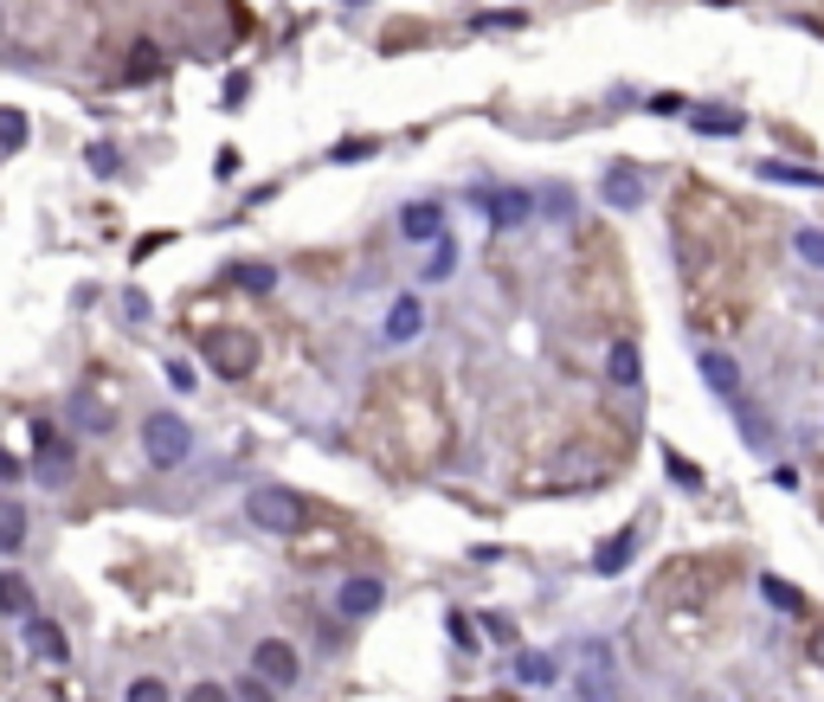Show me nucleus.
Listing matches in <instances>:
<instances>
[{"label":"nucleus","instance_id":"1","mask_svg":"<svg viewBox=\"0 0 824 702\" xmlns=\"http://www.w3.org/2000/svg\"><path fill=\"white\" fill-rule=\"evenodd\" d=\"M245 516L258 522V535H303L310 529V503L296 491H283V484H258L245 496Z\"/></svg>","mask_w":824,"mask_h":702},{"label":"nucleus","instance_id":"2","mask_svg":"<svg viewBox=\"0 0 824 702\" xmlns=\"http://www.w3.org/2000/svg\"><path fill=\"white\" fill-rule=\"evenodd\" d=\"M206 367L219 380H245L258 367V336L252 329H206Z\"/></svg>","mask_w":824,"mask_h":702},{"label":"nucleus","instance_id":"3","mask_svg":"<svg viewBox=\"0 0 824 702\" xmlns=\"http://www.w3.org/2000/svg\"><path fill=\"white\" fill-rule=\"evenodd\" d=\"M142 451H148V464H161V471H174V464H187V451H194V432L181 413H148L142 425Z\"/></svg>","mask_w":824,"mask_h":702},{"label":"nucleus","instance_id":"4","mask_svg":"<svg viewBox=\"0 0 824 702\" xmlns=\"http://www.w3.org/2000/svg\"><path fill=\"white\" fill-rule=\"evenodd\" d=\"M618 677H613V651L599 644V638H586L580 651H573V697L580 702H613Z\"/></svg>","mask_w":824,"mask_h":702},{"label":"nucleus","instance_id":"5","mask_svg":"<svg viewBox=\"0 0 824 702\" xmlns=\"http://www.w3.org/2000/svg\"><path fill=\"white\" fill-rule=\"evenodd\" d=\"M471 201L489 213V226H496V232H516V226H529V213H535V201H529L522 187H477Z\"/></svg>","mask_w":824,"mask_h":702},{"label":"nucleus","instance_id":"6","mask_svg":"<svg viewBox=\"0 0 824 702\" xmlns=\"http://www.w3.org/2000/svg\"><path fill=\"white\" fill-rule=\"evenodd\" d=\"M252 677L271 683V690H290V683H296V651H290L283 638H265V644L252 651Z\"/></svg>","mask_w":824,"mask_h":702},{"label":"nucleus","instance_id":"7","mask_svg":"<svg viewBox=\"0 0 824 702\" xmlns=\"http://www.w3.org/2000/svg\"><path fill=\"white\" fill-rule=\"evenodd\" d=\"M380 600H387V586L374 580V573H354L342 593H336V606H342V619H367V613H380Z\"/></svg>","mask_w":824,"mask_h":702},{"label":"nucleus","instance_id":"8","mask_svg":"<svg viewBox=\"0 0 824 702\" xmlns=\"http://www.w3.org/2000/svg\"><path fill=\"white\" fill-rule=\"evenodd\" d=\"M400 232H407L412 245H438V239H445V207H438V201L407 207V213H400Z\"/></svg>","mask_w":824,"mask_h":702},{"label":"nucleus","instance_id":"9","mask_svg":"<svg viewBox=\"0 0 824 702\" xmlns=\"http://www.w3.org/2000/svg\"><path fill=\"white\" fill-rule=\"evenodd\" d=\"M33 458H39V471H46V477L59 484V477H65V471H71V445H65V432H52V425H39V432H33Z\"/></svg>","mask_w":824,"mask_h":702},{"label":"nucleus","instance_id":"10","mask_svg":"<svg viewBox=\"0 0 824 702\" xmlns=\"http://www.w3.org/2000/svg\"><path fill=\"white\" fill-rule=\"evenodd\" d=\"M689 130H695V136H741L748 117H741V110H722V104H695V110H689Z\"/></svg>","mask_w":824,"mask_h":702},{"label":"nucleus","instance_id":"11","mask_svg":"<svg viewBox=\"0 0 824 702\" xmlns=\"http://www.w3.org/2000/svg\"><path fill=\"white\" fill-rule=\"evenodd\" d=\"M26 651H33V657H46V664H65V657H71L65 632H59L52 619H26Z\"/></svg>","mask_w":824,"mask_h":702},{"label":"nucleus","instance_id":"12","mask_svg":"<svg viewBox=\"0 0 824 702\" xmlns=\"http://www.w3.org/2000/svg\"><path fill=\"white\" fill-rule=\"evenodd\" d=\"M695 361H702V380H708V387H715L722 400H735V394H741V367H735V361H728L722 349H702Z\"/></svg>","mask_w":824,"mask_h":702},{"label":"nucleus","instance_id":"13","mask_svg":"<svg viewBox=\"0 0 824 702\" xmlns=\"http://www.w3.org/2000/svg\"><path fill=\"white\" fill-rule=\"evenodd\" d=\"M419 329H425V303H419V296H400V303L387 310V342L400 349V342H412Z\"/></svg>","mask_w":824,"mask_h":702},{"label":"nucleus","instance_id":"14","mask_svg":"<svg viewBox=\"0 0 824 702\" xmlns=\"http://www.w3.org/2000/svg\"><path fill=\"white\" fill-rule=\"evenodd\" d=\"M606 207H618V213L644 207V181H638L631 168H613V174H606Z\"/></svg>","mask_w":824,"mask_h":702},{"label":"nucleus","instance_id":"15","mask_svg":"<svg viewBox=\"0 0 824 702\" xmlns=\"http://www.w3.org/2000/svg\"><path fill=\"white\" fill-rule=\"evenodd\" d=\"M554 677H560V664H554L548 651H522V657H516V683H529V690H548Z\"/></svg>","mask_w":824,"mask_h":702},{"label":"nucleus","instance_id":"16","mask_svg":"<svg viewBox=\"0 0 824 702\" xmlns=\"http://www.w3.org/2000/svg\"><path fill=\"white\" fill-rule=\"evenodd\" d=\"M631 555H638V529H618L613 542L593 555V573H625V561H631Z\"/></svg>","mask_w":824,"mask_h":702},{"label":"nucleus","instance_id":"17","mask_svg":"<svg viewBox=\"0 0 824 702\" xmlns=\"http://www.w3.org/2000/svg\"><path fill=\"white\" fill-rule=\"evenodd\" d=\"M754 174L779 181V187H824V174H819V168H805V161H799V168H792V161H760Z\"/></svg>","mask_w":824,"mask_h":702},{"label":"nucleus","instance_id":"18","mask_svg":"<svg viewBox=\"0 0 824 702\" xmlns=\"http://www.w3.org/2000/svg\"><path fill=\"white\" fill-rule=\"evenodd\" d=\"M71 425H84V432H110V407L97 400V394H71Z\"/></svg>","mask_w":824,"mask_h":702},{"label":"nucleus","instance_id":"19","mask_svg":"<svg viewBox=\"0 0 824 702\" xmlns=\"http://www.w3.org/2000/svg\"><path fill=\"white\" fill-rule=\"evenodd\" d=\"M606 374H613L618 387H638V380H644V361H638V349H631V342H613V354H606Z\"/></svg>","mask_w":824,"mask_h":702},{"label":"nucleus","instance_id":"20","mask_svg":"<svg viewBox=\"0 0 824 702\" xmlns=\"http://www.w3.org/2000/svg\"><path fill=\"white\" fill-rule=\"evenodd\" d=\"M0 613H13V619H33V586H26L20 573H0Z\"/></svg>","mask_w":824,"mask_h":702},{"label":"nucleus","instance_id":"21","mask_svg":"<svg viewBox=\"0 0 824 702\" xmlns=\"http://www.w3.org/2000/svg\"><path fill=\"white\" fill-rule=\"evenodd\" d=\"M760 593H766V606H779V613H805V593L786 586L779 573H760Z\"/></svg>","mask_w":824,"mask_h":702},{"label":"nucleus","instance_id":"22","mask_svg":"<svg viewBox=\"0 0 824 702\" xmlns=\"http://www.w3.org/2000/svg\"><path fill=\"white\" fill-rule=\"evenodd\" d=\"M26 542V509L20 503H0V555H13Z\"/></svg>","mask_w":824,"mask_h":702},{"label":"nucleus","instance_id":"23","mask_svg":"<svg viewBox=\"0 0 824 702\" xmlns=\"http://www.w3.org/2000/svg\"><path fill=\"white\" fill-rule=\"evenodd\" d=\"M20 148H26V117L0 110V155H20Z\"/></svg>","mask_w":824,"mask_h":702},{"label":"nucleus","instance_id":"24","mask_svg":"<svg viewBox=\"0 0 824 702\" xmlns=\"http://www.w3.org/2000/svg\"><path fill=\"white\" fill-rule=\"evenodd\" d=\"M232 283H239V290H258V296H265V290L277 283V271H271V265H232Z\"/></svg>","mask_w":824,"mask_h":702},{"label":"nucleus","instance_id":"25","mask_svg":"<svg viewBox=\"0 0 824 702\" xmlns=\"http://www.w3.org/2000/svg\"><path fill=\"white\" fill-rule=\"evenodd\" d=\"M451 265H458V252H451V239H438V245H432V258H425V278H432V283L451 278Z\"/></svg>","mask_w":824,"mask_h":702},{"label":"nucleus","instance_id":"26","mask_svg":"<svg viewBox=\"0 0 824 702\" xmlns=\"http://www.w3.org/2000/svg\"><path fill=\"white\" fill-rule=\"evenodd\" d=\"M123 702H168V683H161V677H136Z\"/></svg>","mask_w":824,"mask_h":702},{"label":"nucleus","instance_id":"27","mask_svg":"<svg viewBox=\"0 0 824 702\" xmlns=\"http://www.w3.org/2000/svg\"><path fill=\"white\" fill-rule=\"evenodd\" d=\"M451 644H458V651H477V644H483V638H477V626H471L464 613H451Z\"/></svg>","mask_w":824,"mask_h":702},{"label":"nucleus","instance_id":"28","mask_svg":"<svg viewBox=\"0 0 824 702\" xmlns=\"http://www.w3.org/2000/svg\"><path fill=\"white\" fill-rule=\"evenodd\" d=\"M84 161H90L97 174H117V161H123V155H117L110 142H90V155H84Z\"/></svg>","mask_w":824,"mask_h":702},{"label":"nucleus","instance_id":"29","mask_svg":"<svg viewBox=\"0 0 824 702\" xmlns=\"http://www.w3.org/2000/svg\"><path fill=\"white\" fill-rule=\"evenodd\" d=\"M792 245H799V258H805V265H824V232H799Z\"/></svg>","mask_w":824,"mask_h":702},{"label":"nucleus","instance_id":"30","mask_svg":"<svg viewBox=\"0 0 824 702\" xmlns=\"http://www.w3.org/2000/svg\"><path fill=\"white\" fill-rule=\"evenodd\" d=\"M168 387H174V394H194L201 380H194V367H187V361H168Z\"/></svg>","mask_w":824,"mask_h":702},{"label":"nucleus","instance_id":"31","mask_svg":"<svg viewBox=\"0 0 824 702\" xmlns=\"http://www.w3.org/2000/svg\"><path fill=\"white\" fill-rule=\"evenodd\" d=\"M374 155V142L367 136H348V142H336V161H367Z\"/></svg>","mask_w":824,"mask_h":702},{"label":"nucleus","instance_id":"32","mask_svg":"<svg viewBox=\"0 0 824 702\" xmlns=\"http://www.w3.org/2000/svg\"><path fill=\"white\" fill-rule=\"evenodd\" d=\"M155 71H161V52H148V46H142L136 59H130V77L142 84V77H155Z\"/></svg>","mask_w":824,"mask_h":702},{"label":"nucleus","instance_id":"33","mask_svg":"<svg viewBox=\"0 0 824 702\" xmlns=\"http://www.w3.org/2000/svg\"><path fill=\"white\" fill-rule=\"evenodd\" d=\"M664 464H670V477H677V484H689V491H695V484H702V471H695V464H689V458H677V451H670V458H664Z\"/></svg>","mask_w":824,"mask_h":702},{"label":"nucleus","instance_id":"34","mask_svg":"<svg viewBox=\"0 0 824 702\" xmlns=\"http://www.w3.org/2000/svg\"><path fill=\"white\" fill-rule=\"evenodd\" d=\"M477 26H489V33H516V26H522V13H509V7H502V13H483Z\"/></svg>","mask_w":824,"mask_h":702},{"label":"nucleus","instance_id":"35","mask_svg":"<svg viewBox=\"0 0 824 702\" xmlns=\"http://www.w3.org/2000/svg\"><path fill=\"white\" fill-rule=\"evenodd\" d=\"M187 702H232V697H226L219 683H194V690H187Z\"/></svg>","mask_w":824,"mask_h":702},{"label":"nucleus","instance_id":"36","mask_svg":"<svg viewBox=\"0 0 824 702\" xmlns=\"http://www.w3.org/2000/svg\"><path fill=\"white\" fill-rule=\"evenodd\" d=\"M483 632H489V638H516V626H509L502 613H489V619H483Z\"/></svg>","mask_w":824,"mask_h":702},{"label":"nucleus","instance_id":"37","mask_svg":"<svg viewBox=\"0 0 824 702\" xmlns=\"http://www.w3.org/2000/svg\"><path fill=\"white\" fill-rule=\"evenodd\" d=\"M239 702H271V683H258V677H252V683L239 690Z\"/></svg>","mask_w":824,"mask_h":702},{"label":"nucleus","instance_id":"38","mask_svg":"<svg viewBox=\"0 0 824 702\" xmlns=\"http://www.w3.org/2000/svg\"><path fill=\"white\" fill-rule=\"evenodd\" d=\"M548 213H573V194L567 187H548Z\"/></svg>","mask_w":824,"mask_h":702},{"label":"nucleus","instance_id":"39","mask_svg":"<svg viewBox=\"0 0 824 702\" xmlns=\"http://www.w3.org/2000/svg\"><path fill=\"white\" fill-rule=\"evenodd\" d=\"M805 657H812V664H819V670H824V626H819V632H812V638H805Z\"/></svg>","mask_w":824,"mask_h":702},{"label":"nucleus","instance_id":"40","mask_svg":"<svg viewBox=\"0 0 824 702\" xmlns=\"http://www.w3.org/2000/svg\"><path fill=\"white\" fill-rule=\"evenodd\" d=\"M13 477H20V458H13V451H0V484H13Z\"/></svg>","mask_w":824,"mask_h":702},{"label":"nucleus","instance_id":"41","mask_svg":"<svg viewBox=\"0 0 824 702\" xmlns=\"http://www.w3.org/2000/svg\"><path fill=\"white\" fill-rule=\"evenodd\" d=\"M0 33H7V13H0Z\"/></svg>","mask_w":824,"mask_h":702}]
</instances>
